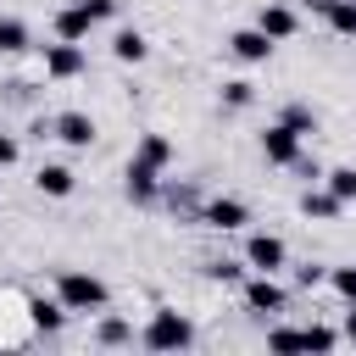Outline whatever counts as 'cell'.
I'll list each match as a JSON object with an SVG mask.
<instances>
[{
	"label": "cell",
	"instance_id": "obj_1",
	"mask_svg": "<svg viewBox=\"0 0 356 356\" xmlns=\"http://www.w3.org/2000/svg\"><path fill=\"white\" fill-rule=\"evenodd\" d=\"M139 345H145V350H184V345H195V323H189L184 312L161 306V312H150V323H145Z\"/></svg>",
	"mask_w": 356,
	"mask_h": 356
},
{
	"label": "cell",
	"instance_id": "obj_2",
	"mask_svg": "<svg viewBox=\"0 0 356 356\" xmlns=\"http://www.w3.org/2000/svg\"><path fill=\"white\" fill-rule=\"evenodd\" d=\"M56 300H61L67 312H106V284H100L95 273L67 267V273L56 278Z\"/></svg>",
	"mask_w": 356,
	"mask_h": 356
},
{
	"label": "cell",
	"instance_id": "obj_3",
	"mask_svg": "<svg viewBox=\"0 0 356 356\" xmlns=\"http://www.w3.org/2000/svg\"><path fill=\"white\" fill-rule=\"evenodd\" d=\"M245 306L273 317V312H284V306H289V289L278 284V273H256V278H245Z\"/></svg>",
	"mask_w": 356,
	"mask_h": 356
},
{
	"label": "cell",
	"instance_id": "obj_4",
	"mask_svg": "<svg viewBox=\"0 0 356 356\" xmlns=\"http://www.w3.org/2000/svg\"><path fill=\"white\" fill-rule=\"evenodd\" d=\"M284 261H289V250H284L278 234H250V239H245V267H250V273H278Z\"/></svg>",
	"mask_w": 356,
	"mask_h": 356
},
{
	"label": "cell",
	"instance_id": "obj_5",
	"mask_svg": "<svg viewBox=\"0 0 356 356\" xmlns=\"http://www.w3.org/2000/svg\"><path fill=\"white\" fill-rule=\"evenodd\" d=\"M89 61H83V44H67V39H56V44H44V78H56V83H67V78H78Z\"/></svg>",
	"mask_w": 356,
	"mask_h": 356
},
{
	"label": "cell",
	"instance_id": "obj_6",
	"mask_svg": "<svg viewBox=\"0 0 356 356\" xmlns=\"http://www.w3.org/2000/svg\"><path fill=\"white\" fill-rule=\"evenodd\" d=\"M200 222H206V228L234 234V228H245V222H250V206H245V200H234V195H217V200H206V206H200Z\"/></svg>",
	"mask_w": 356,
	"mask_h": 356
},
{
	"label": "cell",
	"instance_id": "obj_7",
	"mask_svg": "<svg viewBox=\"0 0 356 356\" xmlns=\"http://www.w3.org/2000/svg\"><path fill=\"white\" fill-rule=\"evenodd\" d=\"M50 134L72 150H89L95 145V117L89 111H61V117H50Z\"/></svg>",
	"mask_w": 356,
	"mask_h": 356
},
{
	"label": "cell",
	"instance_id": "obj_8",
	"mask_svg": "<svg viewBox=\"0 0 356 356\" xmlns=\"http://www.w3.org/2000/svg\"><path fill=\"white\" fill-rule=\"evenodd\" d=\"M256 28L278 44V39H295V28H300V17H295V6H284V0H267L261 11H256Z\"/></svg>",
	"mask_w": 356,
	"mask_h": 356
},
{
	"label": "cell",
	"instance_id": "obj_9",
	"mask_svg": "<svg viewBox=\"0 0 356 356\" xmlns=\"http://www.w3.org/2000/svg\"><path fill=\"white\" fill-rule=\"evenodd\" d=\"M261 156H267L273 167H295V156H300V134L284 128V122H273V128L261 134Z\"/></svg>",
	"mask_w": 356,
	"mask_h": 356
},
{
	"label": "cell",
	"instance_id": "obj_10",
	"mask_svg": "<svg viewBox=\"0 0 356 356\" xmlns=\"http://www.w3.org/2000/svg\"><path fill=\"white\" fill-rule=\"evenodd\" d=\"M228 56L256 67V61H267V56H273V39H267L261 28H239V33H228Z\"/></svg>",
	"mask_w": 356,
	"mask_h": 356
},
{
	"label": "cell",
	"instance_id": "obj_11",
	"mask_svg": "<svg viewBox=\"0 0 356 356\" xmlns=\"http://www.w3.org/2000/svg\"><path fill=\"white\" fill-rule=\"evenodd\" d=\"M339 39H356V0H306Z\"/></svg>",
	"mask_w": 356,
	"mask_h": 356
},
{
	"label": "cell",
	"instance_id": "obj_12",
	"mask_svg": "<svg viewBox=\"0 0 356 356\" xmlns=\"http://www.w3.org/2000/svg\"><path fill=\"white\" fill-rule=\"evenodd\" d=\"M72 184H78V178H72V167H61V161H44V167L33 172V189H39V195H50V200H67V195H72Z\"/></svg>",
	"mask_w": 356,
	"mask_h": 356
},
{
	"label": "cell",
	"instance_id": "obj_13",
	"mask_svg": "<svg viewBox=\"0 0 356 356\" xmlns=\"http://www.w3.org/2000/svg\"><path fill=\"white\" fill-rule=\"evenodd\" d=\"M156 195H161V172L145 167V161H128V200L134 206H150Z\"/></svg>",
	"mask_w": 356,
	"mask_h": 356
},
{
	"label": "cell",
	"instance_id": "obj_14",
	"mask_svg": "<svg viewBox=\"0 0 356 356\" xmlns=\"http://www.w3.org/2000/svg\"><path fill=\"white\" fill-rule=\"evenodd\" d=\"M89 28H95V17H89L83 6H67V11H56V39H67V44H83V39H89Z\"/></svg>",
	"mask_w": 356,
	"mask_h": 356
},
{
	"label": "cell",
	"instance_id": "obj_15",
	"mask_svg": "<svg viewBox=\"0 0 356 356\" xmlns=\"http://www.w3.org/2000/svg\"><path fill=\"white\" fill-rule=\"evenodd\" d=\"M300 211H306V217H312V222H334V217H339V211H345V200H339V195H328V189H317V184H312V189H306V195H300Z\"/></svg>",
	"mask_w": 356,
	"mask_h": 356
},
{
	"label": "cell",
	"instance_id": "obj_16",
	"mask_svg": "<svg viewBox=\"0 0 356 356\" xmlns=\"http://www.w3.org/2000/svg\"><path fill=\"white\" fill-rule=\"evenodd\" d=\"M111 56H117V61H128V67H139V61L150 56V39H145L139 28H117V39H111Z\"/></svg>",
	"mask_w": 356,
	"mask_h": 356
},
{
	"label": "cell",
	"instance_id": "obj_17",
	"mask_svg": "<svg viewBox=\"0 0 356 356\" xmlns=\"http://www.w3.org/2000/svg\"><path fill=\"white\" fill-rule=\"evenodd\" d=\"M28 317H33V328H39V334H56V328L67 323V306H61V300L33 295V300H28Z\"/></svg>",
	"mask_w": 356,
	"mask_h": 356
},
{
	"label": "cell",
	"instance_id": "obj_18",
	"mask_svg": "<svg viewBox=\"0 0 356 356\" xmlns=\"http://www.w3.org/2000/svg\"><path fill=\"white\" fill-rule=\"evenodd\" d=\"M134 161H145V167H156V172H161V167L172 161V139H167V134H145V139H139V150H134Z\"/></svg>",
	"mask_w": 356,
	"mask_h": 356
},
{
	"label": "cell",
	"instance_id": "obj_19",
	"mask_svg": "<svg viewBox=\"0 0 356 356\" xmlns=\"http://www.w3.org/2000/svg\"><path fill=\"white\" fill-rule=\"evenodd\" d=\"M28 44H33L28 22H22V17H0V50H6V56H22Z\"/></svg>",
	"mask_w": 356,
	"mask_h": 356
},
{
	"label": "cell",
	"instance_id": "obj_20",
	"mask_svg": "<svg viewBox=\"0 0 356 356\" xmlns=\"http://www.w3.org/2000/svg\"><path fill=\"white\" fill-rule=\"evenodd\" d=\"M334 345H339V328H328V323H306V328H300V350H317V356H323V350H334Z\"/></svg>",
	"mask_w": 356,
	"mask_h": 356
},
{
	"label": "cell",
	"instance_id": "obj_21",
	"mask_svg": "<svg viewBox=\"0 0 356 356\" xmlns=\"http://www.w3.org/2000/svg\"><path fill=\"white\" fill-rule=\"evenodd\" d=\"M323 189L339 195V200L350 206V200H356V167H334V172H323Z\"/></svg>",
	"mask_w": 356,
	"mask_h": 356
},
{
	"label": "cell",
	"instance_id": "obj_22",
	"mask_svg": "<svg viewBox=\"0 0 356 356\" xmlns=\"http://www.w3.org/2000/svg\"><path fill=\"white\" fill-rule=\"evenodd\" d=\"M278 122H284V128H295L300 139H306V134H317V111H312V106H300V100H295V106H284V117H278Z\"/></svg>",
	"mask_w": 356,
	"mask_h": 356
},
{
	"label": "cell",
	"instance_id": "obj_23",
	"mask_svg": "<svg viewBox=\"0 0 356 356\" xmlns=\"http://www.w3.org/2000/svg\"><path fill=\"white\" fill-rule=\"evenodd\" d=\"M250 100H256V83H245V78H228V83H222V106H228V111H245Z\"/></svg>",
	"mask_w": 356,
	"mask_h": 356
},
{
	"label": "cell",
	"instance_id": "obj_24",
	"mask_svg": "<svg viewBox=\"0 0 356 356\" xmlns=\"http://www.w3.org/2000/svg\"><path fill=\"white\" fill-rule=\"evenodd\" d=\"M95 339H100V345H128V339H134V328H128L122 317H106V323L95 328Z\"/></svg>",
	"mask_w": 356,
	"mask_h": 356
},
{
	"label": "cell",
	"instance_id": "obj_25",
	"mask_svg": "<svg viewBox=\"0 0 356 356\" xmlns=\"http://www.w3.org/2000/svg\"><path fill=\"white\" fill-rule=\"evenodd\" d=\"M328 284H334V295H339V300H356V267H334V273H328Z\"/></svg>",
	"mask_w": 356,
	"mask_h": 356
},
{
	"label": "cell",
	"instance_id": "obj_26",
	"mask_svg": "<svg viewBox=\"0 0 356 356\" xmlns=\"http://www.w3.org/2000/svg\"><path fill=\"white\" fill-rule=\"evenodd\" d=\"M267 350H300V328H273L267 334Z\"/></svg>",
	"mask_w": 356,
	"mask_h": 356
},
{
	"label": "cell",
	"instance_id": "obj_27",
	"mask_svg": "<svg viewBox=\"0 0 356 356\" xmlns=\"http://www.w3.org/2000/svg\"><path fill=\"white\" fill-rule=\"evenodd\" d=\"M206 278H217V284H239V261H206Z\"/></svg>",
	"mask_w": 356,
	"mask_h": 356
},
{
	"label": "cell",
	"instance_id": "obj_28",
	"mask_svg": "<svg viewBox=\"0 0 356 356\" xmlns=\"http://www.w3.org/2000/svg\"><path fill=\"white\" fill-rule=\"evenodd\" d=\"M78 6H83V11H89L95 22H106V17H117V0H78Z\"/></svg>",
	"mask_w": 356,
	"mask_h": 356
},
{
	"label": "cell",
	"instance_id": "obj_29",
	"mask_svg": "<svg viewBox=\"0 0 356 356\" xmlns=\"http://www.w3.org/2000/svg\"><path fill=\"white\" fill-rule=\"evenodd\" d=\"M11 161H17V139H11V134H0V167H11Z\"/></svg>",
	"mask_w": 356,
	"mask_h": 356
},
{
	"label": "cell",
	"instance_id": "obj_30",
	"mask_svg": "<svg viewBox=\"0 0 356 356\" xmlns=\"http://www.w3.org/2000/svg\"><path fill=\"white\" fill-rule=\"evenodd\" d=\"M345 339H356V300H350V312H345Z\"/></svg>",
	"mask_w": 356,
	"mask_h": 356
}]
</instances>
